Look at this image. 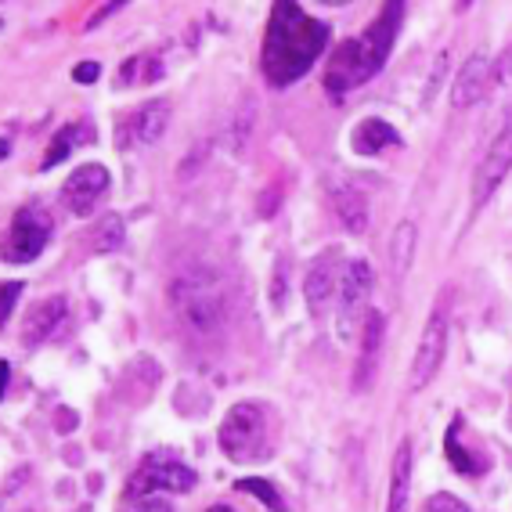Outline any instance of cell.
<instances>
[{
  "mask_svg": "<svg viewBox=\"0 0 512 512\" xmlns=\"http://www.w3.org/2000/svg\"><path fill=\"white\" fill-rule=\"evenodd\" d=\"M134 512H174V505H166L163 498H145Z\"/></svg>",
  "mask_w": 512,
  "mask_h": 512,
  "instance_id": "obj_30",
  "label": "cell"
},
{
  "mask_svg": "<svg viewBox=\"0 0 512 512\" xmlns=\"http://www.w3.org/2000/svg\"><path fill=\"white\" fill-rule=\"evenodd\" d=\"M469 4H473V0H462V8H469Z\"/></svg>",
  "mask_w": 512,
  "mask_h": 512,
  "instance_id": "obj_33",
  "label": "cell"
},
{
  "mask_svg": "<svg viewBox=\"0 0 512 512\" xmlns=\"http://www.w3.org/2000/svg\"><path fill=\"white\" fill-rule=\"evenodd\" d=\"M415 249H419V231H415L412 220H401L390 238V264H394V275L404 278L412 271V260H415Z\"/></svg>",
  "mask_w": 512,
  "mask_h": 512,
  "instance_id": "obj_19",
  "label": "cell"
},
{
  "mask_svg": "<svg viewBox=\"0 0 512 512\" xmlns=\"http://www.w3.org/2000/svg\"><path fill=\"white\" fill-rule=\"evenodd\" d=\"M238 491H246V494H256V498H264L267 509H282V494L275 491L271 484H264V480H256V476H249V480H238Z\"/></svg>",
  "mask_w": 512,
  "mask_h": 512,
  "instance_id": "obj_23",
  "label": "cell"
},
{
  "mask_svg": "<svg viewBox=\"0 0 512 512\" xmlns=\"http://www.w3.org/2000/svg\"><path fill=\"white\" fill-rule=\"evenodd\" d=\"M332 210H336V217L343 220V228H347L350 235L368 231V199L357 184L339 181L336 188H332Z\"/></svg>",
  "mask_w": 512,
  "mask_h": 512,
  "instance_id": "obj_15",
  "label": "cell"
},
{
  "mask_svg": "<svg viewBox=\"0 0 512 512\" xmlns=\"http://www.w3.org/2000/svg\"><path fill=\"white\" fill-rule=\"evenodd\" d=\"M271 300H275V307H282L285 303V260H278L275 282H271Z\"/></svg>",
  "mask_w": 512,
  "mask_h": 512,
  "instance_id": "obj_27",
  "label": "cell"
},
{
  "mask_svg": "<svg viewBox=\"0 0 512 512\" xmlns=\"http://www.w3.org/2000/svg\"><path fill=\"white\" fill-rule=\"evenodd\" d=\"M426 512H469V509L462 498H455V494H433Z\"/></svg>",
  "mask_w": 512,
  "mask_h": 512,
  "instance_id": "obj_24",
  "label": "cell"
},
{
  "mask_svg": "<svg viewBox=\"0 0 512 512\" xmlns=\"http://www.w3.org/2000/svg\"><path fill=\"white\" fill-rule=\"evenodd\" d=\"M494 105L505 112H512V47H505L498 65H494Z\"/></svg>",
  "mask_w": 512,
  "mask_h": 512,
  "instance_id": "obj_20",
  "label": "cell"
},
{
  "mask_svg": "<svg viewBox=\"0 0 512 512\" xmlns=\"http://www.w3.org/2000/svg\"><path fill=\"white\" fill-rule=\"evenodd\" d=\"M80 141H87V127H62V130H58L55 145H51V152H47V159H44V170H51V166L62 163V159L69 156Z\"/></svg>",
  "mask_w": 512,
  "mask_h": 512,
  "instance_id": "obj_21",
  "label": "cell"
},
{
  "mask_svg": "<svg viewBox=\"0 0 512 512\" xmlns=\"http://www.w3.org/2000/svg\"><path fill=\"white\" fill-rule=\"evenodd\" d=\"M368 293H372V267L368 260H347L339 278V336L350 339L354 325H361L368 314Z\"/></svg>",
  "mask_w": 512,
  "mask_h": 512,
  "instance_id": "obj_6",
  "label": "cell"
},
{
  "mask_svg": "<svg viewBox=\"0 0 512 512\" xmlns=\"http://www.w3.org/2000/svg\"><path fill=\"white\" fill-rule=\"evenodd\" d=\"M62 321H65V296H51V300H40L37 307L29 311L26 325H22V339H26V347H40L44 339L55 336Z\"/></svg>",
  "mask_w": 512,
  "mask_h": 512,
  "instance_id": "obj_14",
  "label": "cell"
},
{
  "mask_svg": "<svg viewBox=\"0 0 512 512\" xmlns=\"http://www.w3.org/2000/svg\"><path fill=\"white\" fill-rule=\"evenodd\" d=\"M339 278H343V271H336L332 256H321V260L311 264V271H307V278H303V296H307L314 314L325 311V307L332 303V293H339Z\"/></svg>",
  "mask_w": 512,
  "mask_h": 512,
  "instance_id": "obj_13",
  "label": "cell"
},
{
  "mask_svg": "<svg viewBox=\"0 0 512 512\" xmlns=\"http://www.w3.org/2000/svg\"><path fill=\"white\" fill-rule=\"evenodd\" d=\"M220 448L231 462H253L264 458L267 448V412L260 404L242 401L235 408H228V415L220 419Z\"/></svg>",
  "mask_w": 512,
  "mask_h": 512,
  "instance_id": "obj_4",
  "label": "cell"
},
{
  "mask_svg": "<svg viewBox=\"0 0 512 512\" xmlns=\"http://www.w3.org/2000/svg\"><path fill=\"white\" fill-rule=\"evenodd\" d=\"M170 127V105L166 101H145L134 116H130V141L134 145H156Z\"/></svg>",
  "mask_w": 512,
  "mask_h": 512,
  "instance_id": "obj_16",
  "label": "cell"
},
{
  "mask_svg": "<svg viewBox=\"0 0 512 512\" xmlns=\"http://www.w3.org/2000/svg\"><path fill=\"white\" fill-rule=\"evenodd\" d=\"M22 296V282H8L4 285V307H0V318L8 321L11 311H15V300Z\"/></svg>",
  "mask_w": 512,
  "mask_h": 512,
  "instance_id": "obj_25",
  "label": "cell"
},
{
  "mask_svg": "<svg viewBox=\"0 0 512 512\" xmlns=\"http://www.w3.org/2000/svg\"><path fill=\"white\" fill-rule=\"evenodd\" d=\"M47 238H51V217L40 206H22L11 217V235H8V260L11 264H29L44 253Z\"/></svg>",
  "mask_w": 512,
  "mask_h": 512,
  "instance_id": "obj_7",
  "label": "cell"
},
{
  "mask_svg": "<svg viewBox=\"0 0 512 512\" xmlns=\"http://www.w3.org/2000/svg\"><path fill=\"white\" fill-rule=\"evenodd\" d=\"M195 487V473L177 458H148L145 466L130 480V494L134 498H156L159 491L184 494Z\"/></svg>",
  "mask_w": 512,
  "mask_h": 512,
  "instance_id": "obj_8",
  "label": "cell"
},
{
  "mask_svg": "<svg viewBox=\"0 0 512 512\" xmlns=\"http://www.w3.org/2000/svg\"><path fill=\"white\" fill-rule=\"evenodd\" d=\"M170 303H174V314L181 318V325L192 332V336L210 339L224 329V318H228V293H224L220 275L210 271V267H192V271H184L181 278H174Z\"/></svg>",
  "mask_w": 512,
  "mask_h": 512,
  "instance_id": "obj_3",
  "label": "cell"
},
{
  "mask_svg": "<svg viewBox=\"0 0 512 512\" xmlns=\"http://www.w3.org/2000/svg\"><path fill=\"white\" fill-rule=\"evenodd\" d=\"M98 76H101V65H98V62H80V65L73 69V80H76V83H94Z\"/></svg>",
  "mask_w": 512,
  "mask_h": 512,
  "instance_id": "obj_26",
  "label": "cell"
},
{
  "mask_svg": "<svg viewBox=\"0 0 512 512\" xmlns=\"http://www.w3.org/2000/svg\"><path fill=\"white\" fill-rule=\"evenodd\" d=\"M94 246L98 253H116L123 246V220L119 217H105L98 224V235H94Z\"/></svg>",
  "mask_w": 512,
  "mask_h": 512,
  "instance_id": "obj_22",
  "label": "cell"
},
{
  "mask_svg": "<svg viewBox=\"0 0 512 512\" xmlns=\"http://www.w3.org/2000/svg\"><path fill=\"white\" fill-rule=\"evenodd\" d=\"M444 65H448V55H440V58H437V65H433L430 87H426V101H430V98H433V91H437V83H440V76H444Z\"/></svg>",
  "mask_w": 512,
  "mask_h": 512,
  "instance_id": "obj_29",
  "label": "cell"
},
{
  "mask_svg": "<svg viewBox=\"0 0 512 512\" xmlns=\"http://www.w3.org/2000/svg\"><path fill=\"white\" fill-rule=\"evenodd\" d=\"M509 170H512V119L498 130V138H494V145L487 148L484 163L476 166V177H473V202L476 206H484V202L498 192V184L505 181Z\"/></svg>",
  "mask_w": 512,
  "mask_h": 512,
  "instance_id": "obj_9",
  "label": "cell"
},
{
  "mask_svg": "<svg viewBox=\"0 0 512 512\" xmlns=\"http://www.w3.org/2000/svg\"><path fill=\"white\" fill-rule=\"evenodd\" d=\"M329 40V26L311 15H303L293 0H278L271 26H267V44H264V73L271 83L285 87V83L300 80L321 55V47Z\"/></svg>",
  "mask_w": 512,
  "mask_h": 512,
  "instance_id": "obj_1",
  "label": "cell"
},
{
  "mask_svg": "<svg viewBox=\"0 0 512 512\" xmlns=\"http://www.w3.org/2000/svg\"><path fill=\"white\" fill-rule=\"evenodd\" d=\"M401 8H404V0H386L383 19L375 22L365 37L347 40V44L339 47L329 69L332 91H350V87L372 80V76L383 69L386 55H390V44H394V33H397V26H401Z\"/></svg>",
  "mask_w": 512,
  "mask_h": 512,
  "instance_id": "obj_2",
  "label": "cell"
},
{
  "mask_svg": "<svg viewBox=\"0 0 512 512\" xmlns=\"http://www.w3.org/2000/svg\"><path fill=\"white\" fill-rule=\"evenodd\" d=\"M321 4H350V0H321Z\"/></svg>",
  "mask_w": 512,
  "mask_h": 512,
  "instance_id": "obj_32",
  "label": "cell"
},
{
  "mask_svg": "<svg viewBox=\"0 0 512 512\" xmlns=\"http://www.w3.org/2000/svg\"><path fill=\"white\" fill-rule=\"evenodd\" d=\"M65 206L76 213V217H87L94 213V206L101 202V195L109 192V170L101 163H83L76 166L69 181H65Z\"/></svg>",
  "mask_w": 512,
  "mask_h": 512,
  "instance_id": "obj_10",
  "label": "cell"
},
{
  "mask_svg": "<svg viewBox=\"0 0 512 512\" xmlns=\"http://www.w3.org/2000/svg\"><path fill=\"white\" fill-rule=\"evenodd\" d=\"M487 83H491V62H487V55H469L466 65L458 69L455 83H451V105L455 109H473L476 101L487 94Z\"/></svg>",
  "mask_w": 512,
  "mask_h": 512,
  "instance_id": "obj_12",
  "label": "cell"
},
{
  "mask_svg": "<svg viewBox=\"0 0 512 512\" xmlns=\"http://www.w3.org/2000/svg\"><path fill=\"white\" fill-rule=\"evenodd\" d=\"M206 512H235V509H228V505H213V509H206Z\"/></svg>",
  "mask_w": 512,
  "mask_h": 512,
  "instance_id": "obj_31",
  "label": "cell"
},
{
  "mask_svg": "<svg viewBox=\"0 0 512 512\" xmlns=\"http://www.w3.org/2000/svg\"><path fill=\"white\" fill-rule=\"evenodd\" d=\"M448 336H451V314H448V303L440 300L433 307L430 321H426V329H422L419 347H415L412 375H408V390L412 394H419L422 386H430L433 375L440 372L444 357H448Z\"/></svg>",
  "mask_w": 512,
  "mask_h": 512,
  "instance_id": "obj_5",
  "label": "cell"
},
{
  "mask_svg": "<svg viewBox=\"0 0 512 512\" xmlns=\"http://www.w3.org/2000/svg\"><path fill=\"white\" fill-rule=\"evenodd\" d=\"M379 350H383V314L368 307L365 321H361V354H357L354 368V394H365L379 368Z\"/></svg>",
  "mask_w": 512,
  "mask_h": 512,
  "instance_id": "obj_11",
  "label": "cell"
},
{
  "mask_svg": "<svg viewBox=\"0 0 512 512\" xmlns=\"http://www.w3.org/2000/svg\"><path fill=\"white\" fill-rule=\"evenodd\" d=\"M397 130L383 119H365V123H357L354 130V152L357 156H375V152H383V148L397 145Z\"/></svg>",
  "mask_w": 512,
  "mask_h": 512,
  "instance_id": "obj_18",
  "label": "cell"
},
{
  "mask_svg": "<svg viewBox=\"0 0 512 512\" xmlns=\"http://www.w3.org/2000/svg\"><path fill=\"white\" fill-rule=\"evenodd\" d=\"M123 4H127V0H109V4H105V8L101 11H94V19L87 22V29H94V26H101V22L109 19V15H116L119 8H123Z\"/></svg>",
  "mask_w": 512,
  "mask_h": 512,
  "instance_id": "obj_28",
  "label": "cell"
},
{
  "mask_svg": "<svg viewBox=\"0 0 512 512\" xmlns=\"http://www.w3.org/2000/svg\"><path fill=\"white\" fill-rule=\"evenodd\" d=\"M408 494H412V440H401V448L390 466V498L386 512H408Z\"/></svg>",
  "mask_w": 512,
  "mask_h": 512,
  "instance_id": "obj_17",
  "label": "cell"
}]
</instances>
